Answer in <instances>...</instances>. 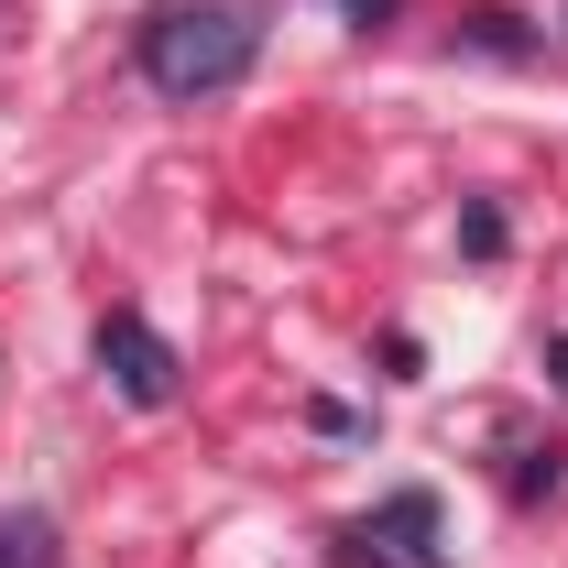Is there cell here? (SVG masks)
Here are the masks:
<instances>
[{
  "label": "cell",
  "mask_w": 568,
  "mask_h": 568,
  "mask_svg": "<svg viewBox=\"0 0 568 568\" xmlns=\"http://www.w3.org/2000/svg\"><path fill=\"white\" fill-rule=\"evenodd\" d=\"M547 372H558V394H568V339H558V351H547Z\"/></svg>",
  "instance_id": "obj_6"
},
{
  "label": "cell",
  "mask_w": 568,
  "mask_h": 568,
  "mask_svg": "<svg viewBox=\"0 0 568 568\" xmlns=\"http://www.w3.org/2000/svg\"><path fill=\"white\" fill-rule=\"evenodd\" d=\"M99 372H110V394L121 405H175V383H186V361H175V339L153 328V317H99Z\"/></svg>",
  "instance_id": "obj_2"
},
{
  "label": "cell",
  "mask_w": 568,
  "mask_h": 568,
  "mask_svg": "<svg viewBox=\"0 0 568 568\" xmlns=\"http://www.w3.org/2000/svg\"><path fill=\"white\" fill-rule=\"evenodd\" d=\"M263 55V11L252 0H175L142 22V77L164 99H230Z\"/></svg>",
  "instance_id": "obj_1"
},
{
  "label": "cell",
  "mask_w": 568,
  "mask_h": 568,
  "mask_svg": "<svg viewBox=\"0 0 568 568\" xmlns=\"http://www.w3.org/2000/svg\"><path fill=\"white\" fill-rule=\"evenodd\" d=\"M339 547H351V568H448V547H437V493H394L383 514H361Z\"/></svg>",
  "instance_id": "obj_3"
},
{
  "label": "cell",
  "mask_w": 568,
  "mask_h": 568,
  "mask_svg": "<svg viewBox=\"0 0 568 568\" xmlns=\"http://www.w3.org/2000/svg\"><path fill=\"white\" fill-rule=\"evenodd\" d=\"M0 568H55V514H44V503L0 514Z\"/></svg>",
  "instance_id": "obj_4"
},
{
  "label": "cell",
  "mask_w": 568,
  "mask_h": 568,
  "mask_svg": "<svg viewBox=\"0 0 568 568\" xmlns=\"http://www.w3.org/2000/svg\"><path fill=\"white\" fill-rule=\"evenodd\" d=\"M339 11H351L361 33H372V22H394V11H405V0H339Z\"/></svg>",
  "instance_id": "obj_5"
}]
</instances>
